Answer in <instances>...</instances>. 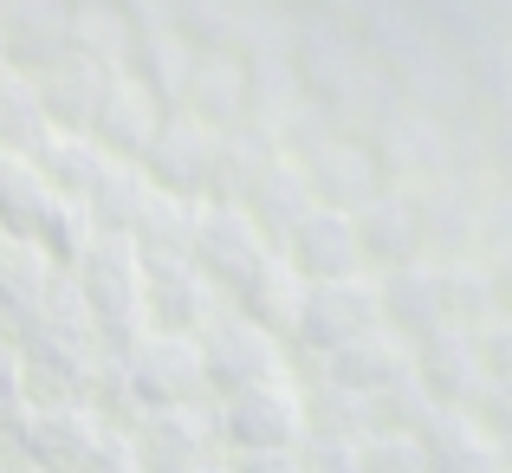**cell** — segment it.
<instances>
[{
  "label": "cell",
  "mask_w": 512,
  "mask_h": 473,
  "mask_svg": "<svg viewBox=\"0 0 512 473\" xmlns=\"http://www.w3.org/2000/svg\"><path fill=\"white\" fill-rule=\"evenodd\" d=\"M46 201H52L46 169L26 150H0V221H7V234H26Z\"/></svg>",
  "instance_id": "obj_28"
},
{
  "label": "cell",
  "mask_w": 512,
  "mask_h": 473,
  "mask_svg": "<svg viewBox=\"0 0 512 473\" xmlns=\"http://www.w3.org/2000/svg\"><path fill=\"white\" fill-rule=\"evenodd\" d=\"M0 234H7V221H0Z\"/></svg>",
  "instance_id": "obj_35"
},
{
  "label": "cell",
  "mask_w": 512,
  "mask_h": 473,
  "mask_svg": "<svg viewBox=\"0 0 512 473\" xmlns=\"http://www.w3.org/2000/svg\"><path fill=\"white\" fill-rule=\"evenodd\" d=\"M383 324V299H376V273H350V279H312L299 299V324H292L286 350L305 357H331L338 344H350L357 331Z\"/></svg>",
  "instance_id": "obj_6"
},
{
  "label": "cell",
  "mask_w": 512,
  "mask_h": 473,
  "mask_svg": "<svg viewBox=\"0 0 512 473\" xmlns=\"http://www.w3.org/2000/svg\"><path fill=\"white\" fill-rule=\"evenodd\" d=\"M299 169H305V182H312V201H318V208L357 214L363 201L383 195V169L370 162V150H357V143H344V137L312 143V150L299 156Z\"/></svg>",
  "instance_id": "obj_16"
},
{
  "label": "cell",
  "mask_w": 512,
  "mask_h": 473,
  "mask_svg": "<svg viewBox=\"0 0 512 473\" xmlns=\"http://www.w3.org/2000/svg\"><path fill=\"white\" fill-rule=\"evenodd\" d=\"M59 273L65 266L52 260L39 240H26V234H0V318H26L39 299H46L52 286H59Z\"/></svg>",
  "instance_id": "obj_23"
},
{
  "label": "cell",
  "mask_w": 512,
  "mask_h": 473,
  "mask_svg": "<svg viewBox=\"0 0 512 473\" xmlns=\"http://www.w3.org/2000/svg\"><path fill=\"white\" fill-rule=\"evenodd\" d=\"M415 448H422L428 473H500V467H512V454L467 409H435L428 428L415 435Z\"/></svg>",
  "instance_id": "obj_17"
},
{
  "label": "cell",
  "mask_w": 512,
  "mask_h": 473,
  "mask_svg": "<svg viewBox=\"0 0 512 473\" xmlns=\"http://www.w3.org/2000/svg\"><path fill=\"white\" fill-rule=\"evenodd\" d=\"M357 247H363V273H396V266L428 260L422 253V221H415L409 195H376L357 208Z\"/></svg>",
  "instance_id": "obj_18"
},
{
  "label": "cell",
  "mask_w": 512,
  "mask_h": 473,
  "mask_svg": "<svg viewBox=\"0 0 512 473\" xmlns=\"http://www.w3.org/2000/svg\"><path fill=\"white\" fill-rule=\"evenodd\" d=\"M195 344H201V370H208L214 396H234V389H247V383L286 376V344H279L273 331H260L253 318H240L234 305H221Z\"/></svg>",
  "instance_id": "obj_8"
},
{
  "label": "cell",
  "mask_w": 512,
  "mask_h": 473,
  "mask_svg": "<svg viewBox=\"0 0 512 473\" xmlns=\"http://www.w3.org/2000/svg\"><path fill=\"white\" fill-rule=\"evenodd\" d=\"M415 383H422L428 402H441V409H467V402L493 383L487 363H480L474 331H435V337H422V344H415Z\"/></svg>",
  "instance_id": "obj_15"
},
{
  "label": "cell",
  "mask_w": 512,
  "mask_h": 473,
  "mask_svg": "<svg viewBox=\"0 0 512 473\" xmlns=\"http://www.w3.org/2000/svg\"><path fill=\"white\" fill-rule=\"evenodd\" d=\"M104 428L111 422H104L91 402H72V396L26 402V409L13 415V428H7V448L20 454L33 473H78L91 461V448H98Z\"/></svg>",
  "instance_id": "obj_3"
},
{
  "label": "cell",
  "mask_w": 512,
  "mask_h": 473,
  "mask_svg": "<svg viewBox=\"0 0 512 473\" xmlns=\"http://www.w3.org/2000/svg\"><path fill=\"white\" fill-rule=\"evenodd\" d=\"M143 454V473H182V467H201L214 461L221 448V428H214V402L208 409H137L124 428Z\"/></svg>",
  "instance_id": "obj_9"
},
{
  "label": "cell",
  "mask_w": 512,
  "mask_h": 473,
  "mask_svg": "<svg viewBox=\"0 0 512 473\" xmlns=\"http://www.w3.org/2000/svg\"><path fill=\"white\" fill-rule=\"evenodd\" d=\"M182 473H234V467H227V454H214V461H201V467H182Z\"/></svg>",
  "instance_id": "obj_33"
},
{
  "label": "cell",
  "mask_w": 512,
  "mask_h": 473,
  "mask_svg": "<svg viewBox=\"0 0 512 473\" xmlns=\"http://www.w3.org/2000/svg\"><path fill=\"white\" fill-rule=\"evenodd\" d=\"M117 370H124L137 409H208L214 402L195 337L143 331V337H130V344L117 350Z\"/></svg>",
  "instance_id": "obj_2"
},
{
  "label": "cell",
  "mask_w": 512,
  "mask_h": 473,
  "mask_svg": "<svg viewBox=\"0 0 512 473\" xmlns=\"http://www.w3.org/2000/svg\"><path fill=\"white\" fill-rule=\"evenodd\" d=\"M163 117H169L163 98H156L137 72H124V65H117V78H111V91L98 98L85 137L98 143L111 162H143V156H150V143H156V130H163Z\"/></svg>",
  "instance_id": "obj_10"
},
{
  "label": "cell",
  "mask_w": 512,
  "mask_h": 473,
  "mask_svg": "<svg viewBox=\"0 0 512 473\" xmlns=\"http://www.w3.org/2000/svg\"><path fill=\"white\" fill-rule=\"evenodd\" d=\"M376 299H383V324H389L396 337H409V344L448 331L435 260H415V266H396V273H376Z\"/></svg>",
  "instance_id": "obj_19"
},
{
  "label": "cell",
  "mask_w": 512,
  "mask_h": 473,
  "mask_svg": "<svg viewBox=\"0 0 512 473\" xmlns=\"http://www.w3.org/2000/svg\"><path fill=\"white\" fill-rule=\"evenodd\" d=\"M0 324H7V318H0Z\"/></svg>",
  "instance_id": "obj_36"
},
{
  "label": "cell",
  "mask_w": 512,
  "mask_h": 473,
  "mask_svg": "<svg viewBox=\"0 0 512 473\" xmlns=\"http://www.w3.org/2000/svg\"><path fill=\"white\" fill-rule=\"evenodd\" d=\"M214 428H221L227 454H253V448H299L305 441V402L292 376H266L247 383L234 396H214Z\"/></svg>",
  "instance_id": "obj_4"
},
{
  "label": "cell",
  "mask_w": 512,
  "mask_h": 473,
  "mask_svg": "<svg viewBox=\"0 0 512 473\" xmlns=\"http://www.w3.org/2000/svg\"><path fill=\"white\" fill-rule=\"evenodd\" d=\"M33 162L46 169L52 195L78 201V208H85V201H91V188H98L104 175H111V156H104L98 143L85 137V130H52V137L33 150Z\"/></svg>",
  "instance_id": "obj_25"
},
{
  "label": "cell",
  "mask_w": 512,
  "mask_h": 473,
  "mask_svg": "<svg viewBox=\"0 0 512 473\" xmlns=\"http://www.w3.org/2000/svg\"><path fill=\"white\" fill-rule=\"evenodd\" d=\"M0 46L7 65H46L52 52L72 46V7L65 0H0Z\"/></svg>",
  "instance_id": "obj_21"
},
{
  "label": "cell",
  "mask_w": 512,
  "mask_h": 473,
  "mask_svg": "<svg viewBox=\"0 0 512 473\" xmlns=\"http://www.w3.org/2000/svg\"><path fill=\"white\" fill-rule=\"evenodd\" d=\"M156 188L188 201H221V169H227V130L201 124L195 111H169L163 130H156L150 156H143Z\"/></svg>",
  "instance_id": "obj_5"
},
{
  "label": "cell",
  "mask_w": 512,
  "mask_h": 473,
  "mask_svg": "<svg viewBox=\"0 0 512 473\" xmlns=\"http://www.w3.org/2000/svg\"><path fill=\"white\" fill-rule=\"evenodd\" d=\"M65 273H72L78 299H85V312H91V331H98V344L111 350V357L130 337L150 331V324H143V260L124 234H91Z\"/></svg>",
  "instance_id": "obj_1"
},
{
  "label": "cell",
  "mask_w": 512,
  "mask_h": 473,
  "mask_svg": "<svg viewBox=\"0 0 512 473\" xmlns=\"http://www.w3.org/2000/svg\"><path fill=\"white\" fill-rule=\"evenodd\" d=\"M33 78H39V98H46L52 124L59 130H85L91 111H98V98L111 91L117 65L98 59V52H85V46H65V52H52L46 65H33Z\"/></svg>",
  "instance_id": "obj_13"
},
{
  "label": "cell",
  "mask_w": 512,
  "mask_h": 473,
  "mask_svg": "<svg viewBox=\"0 0 512 473\" xmlns=\"http://www.w3.org/2000/svg\"><path fill=\"white\" fill-rule=\"evenodd\" d=\"M279 253V240L253 221L240 201H201V227H195V266L221 286V299H234L253 273Z\"/></svg>",
  "instance_id": "obj_7"
},
{
  "label": "cell",
  "mask_w": 512,
  "mask_h": 473,
  "mask_svg": "<svg viewBox=\"0 0 512 473\" xmlns=\"http://www.w3.org/2000/svg\"><path fill=\"white\" fill-rule=\"evenodd\" d=\"M435 409H441V402H428V389L415 383V376H402V383L363 396V422H370V435H409L415 441Z\"/></svg>",
  "instance_id": "obj_29"
},
{
  "label": "cell",
  "mask_w": 512,
  "mask_h": 473,
  "mask_svg": "<svg viewBox=\"0 0 512 473\" xmlns=\"http://www.w3.org/2000/svg\"><path fill=\"white\" fill-rule=\"evenodd\" d=\"M195 227H201V201L169 195V188H150L143 214L130 221V247H137L143 266H175V260H195Z\"/></svg>",
  "instance_id": "obj_20"
},
{
  "label": "cell",
  "mask_w": 512,
  "mask_h": 473,
  "mask_svg": "<svg viewBox=\"0 0 512 473\" xmlns=\"http://www.w3.org/2000/svg\"><path fill=\"white\" fill-rule=\"evenodd\" d=\"M221 286L201 273L195 260L175 266H143V324L150 331H175V337H201L221 312Z\"/></svg>",
  "instance_id": "obj_12"
},
{
  "label": "cell",
  "mask_w": 512,
  "mask_h": 473,
  "mask_svg": "<svg viewBox=\"0 0 512 473\" xmlns=\"http://www.w3.org/2000/svg\"><path fill=\"white\" fill-rule=\"evenodd\" d=\"M234 473H305L299 448H253V454H227Z\"/></svg>",
  "instance_id": "obj_32"
},
{
  "label": "cell",
  "mask_w": 512,
  "mask_h": 473,
  "mask_svg": "<svg viewBox=\"0 0 512 473\" xmlns=\"http://www.w3.org/2000/svg\"><path fill=\"white\" fill-rule=\"evenodd\" d=\"M286 266L312 286V279H350L363 273V247H357V214L344 208H305L299 221L279 234Z\"/></svg>",
  "instance_id": "obj_11"
},
{
  "label": "cell",
  "mask_w": 512,
  "mask_h": 473,
  "mask_svg": "<svg viewBox=\"0 0 512 473\" xmlns=\"http://www.w3.org/2000/svg\"><path fill=\"white\" fill-rule=\"evenodd\" d=\"M52 130H59V124L46 117L39 78L26 72V65H0V150H26V156H33Z\"/></svg>",
  "instance_id": "obj_26"
},
{
  "label": "cell",
  "mask_w": 512,
  "mask_h": 473,
  "mask_svg": "<svg viewBox=\"0 0 512 473\" xmlns=\"http://www.w3.org/2000/svg\"><path fill=\"white\" fill-rule=\"evenodd\" d=\"M182 111H195L214 130H240L253 117V72H240L234 59H201L182 78Z\"/></svg>",
  "instance_id": "obj_22"
},
{
  "label": "cell",
  "mask_w": 512,
  "mask_h": 473,
  "mask_svg": "<svg viewBox=\"0 0 512 473\" xmlns=\"http://www.w3.org/2000/svg\"><path fill=\"white\" fill-rule=\"evenodd\" d=\"M0 65H7V46H0Z\"/></svg>",
  "instance_id": "obj_34"
},
{
  "label": "cell",
  "mask_w": 512,
  "mask_h": 473,
  "mask_svg": "<svg viewBox=\"0 0 512 473\" xmlns=\"http://www.w3.org/2000/svg\"><path fill=\"white\" fill-rule=\"evenodd\" d=\"M78 473H143V454H137V441H130L124 428H104L98 448H91V461Z\"/></svg>",
  "instance_id": "obj_31"
},
{
  "label": "cell",
  "mask_w": 512,
  "mask_h": 473,
  "mask_svg": "<svg viewBox=\"0 0 512 473\" xmlns=\"http://www.w3.org/2000/svg\"><path fill=\"white\" fill-rule=\"evenodd\" d=\"M357 473H428V461L409 435H363L357 441Z\"/></svg>",
  "instance_id": "obj_30"
},
{
  "label": "cell",
  "mask_w": 512,
  "mask_h": 473,
  "mask_svg": "<svg viewBox=\"0 0 512 473\" xmlns=\"http://www.w3.org/2000/svg\"><path fill=\"white\" fill-rule=\"evenodd\" d=\"M299 299H305V279L286 266V253H273V260H266L260 273H253V279H247V286H240L227 305H234L240 318H253L260 331H273L279 344H286L292 324H299Z\"/></svg>",
  "instance_id": "obj_24"
},
{
  "label": "cell",
  "mask_w": 512,
  "mask_h": 473,
  "mask_svg": "<svg viewBox=\"0 0 512 473\" xmlns=\"http://www.w3.org/2000/svg\"><path fill=\"white\" fill-rule=\"evenodd\" d=\"M150 169L143 162H111V175H104L98 188H91V201H85V214H91V227L98 234H130V221L143 214V201H150Z\"/></svg>",
  "instance_id": "obj_27"
},
{
  "label": "cell",
  "mask_w": 512,
  "mask_h": 473,
  "mask_svg": "<svg viewBox=\"0 0 512 473\" xmlns=\"http://www.w3.org/2000/svg\"><path fill=\"white\" fill-rule=\"evenodd\" d=\"M325 363V376L338 389H350V396H376V389L402 383V376H415V344L409 337H396L389 324H370V331H357L350 344H338Z\"/></svg>",
  "instance_id": "obj_14"
}]
</instances>
